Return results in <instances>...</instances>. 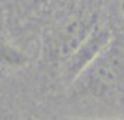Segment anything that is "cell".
Instances as JSON below:
<instances>
[{
	"label": "cell",
	"instance_id": "6da1fadb",
	"mask_svg": "<svg viewBox=\"0 0 124 120\" xmlns=\"http://www.w3.org/2000/svg\"><path fill=\"white\" fill-rule=\"evenodd\" d=\"M70 96L106 101L124 94V55L113 40L71 84Z\"/></svg>",
	"mask_w": 124,
	"mask_h": 120
},
{
	"label": "cell",
	"instance_id": "7a4b0ae2",
	"mask_svg": "<svg viewBox=\"0 0 124 120\" xmlns=\"http://www.w3.org/2000/svg\"><path fill=\"white\" fill-rule=\"evenodd\" d=\"M99 24V14L88 10L67 18L50 38L46 52L47 59L56 64H63Z\"/></svg>",
	"mask_w": 124,
	"mask_h": 120
},
{
	"label": "cell",
	"instance_id": "3957f363",
	"mask_svg": "<svg viewBox=\"0 0 124 120\" xmlns=\"http://www.w3.org/2000/svg\"><path fill=\"white\" fill-rule=\"evenodd\" d=\"M112 31L106 25L99 24L93 32L79 45V48L62 64L63 80L71 85L78 78V75L89 66L96 57L101 55L103 49L112 42Z\"/></svg>",
	"mask_w": 124,
	"mask_h": 120
},
{
	"label": "cell",
	"instance_id": "277c9868",
	"mask_svg": "<svg viewBox=\"0 0 124 120\" xmlns=\"http://www.w3.org/2000/svg\"><path fill=\"white\" fill-rule=\"evenodd\" d=\"M27 56L8 40L1 42V66L4 69H18L27 63Z\"/></svg>",
	"mask_w": 124,
	"mask_h": 120
},
{
	"label": "cell",
	"instance_id": "5b68a950",
	"mask_svg": "<svg viewBox=\"0 0 124 120\" xmlns=\"http://www.w3.org/2000/svg\"><path fill=\"white\" fill-rule=\"evenodd\" d=\"M118 10L121 14H124V0H118Z\"/></svg>",
	"mask_w": 124,
	"mask_h": 120
},
{
	"label": "cell",
	"instance_id": "8992f818",
	"mask_svg": "<svg viewBox=\"0 0 124 120\" xmlns=\"http://www.w3.org/2000/svg\"><path fill=\"white\" fill-rule=\"evenodd\" d=\"M96 120H124V119H96Z\"/></svg>",
	"mask_w": 124,
	"mask_h": 120
}]
</instances>
